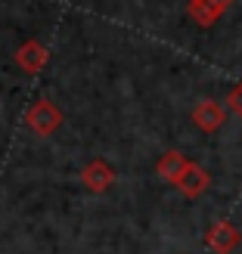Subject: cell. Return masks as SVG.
I'll return each instance as SVG.
<instances>
[{"instance_id": "1", "label": "cell", "mask_w": 242, "mask_h": 254, "mask_svg": "<svg viewBox=\"0 0 242 254\" xmlns=\"http://www.w3.org/2000/svg\"><path fill=\"white\" fill-rule=\"evenodd\" d=\"M25 124H28L34 133L50 136L62 124V112H59L56 103H50V99H37V103H31L28 112H25Z\"/></svg>"}, {"instance_id": "2", "label": "cell", "mask_w": 242, "mask_h": 254, "mask_svg": "<svg viewBox=\"0 0 242 254\" xmlns=\"http://www.w3.org/2000/svg\"><path fill=\"white\" fill-rule=\"evenodd\" d=\"M47 59H50V50L41 41H25L16 50V65L22 71H28V74H37V71L47 65Z\"/></svg>"}, {"instance_id": "3", "label": "cell", "mask_w": 242, "mask_h": 254, "mask_svg": "<svg viewBox=\"0 0 242 254\" xmlns=\"http://www.w3.org/2000/svg\"><path fill=\"white\" fill-rule=\"evenodd\" d=\"M81 180H84L87 189H93V192H106V189L115 183V171H112L106 161L96 158V161H90V164L81 171Z\"/></svg>"}, {"instance_id": "4", "label": "cell", "mask_w": 242, "mask_h": 254, "mask_svg": "<svg viewBox=\"0 0 242 254\" xmlns=\"http://www.w3.org/2000/svg\"><path fill=\"white\" fill-rule=\"evenodd\" d=\"M159 171H161L164 177H171V180H180V158H177V155H168V158L159 164Z\"/></svg>"}]
</instances>
